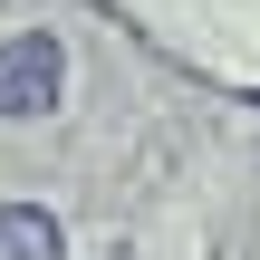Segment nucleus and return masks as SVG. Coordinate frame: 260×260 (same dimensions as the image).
Masks as SVG:
<instances>
[{
    "instance_id": "obj_1",
    "label": "nucleus",
    "mask_w": 260,
    "mask_h": 260,
    "mask_svg": "<svg viewBox=\"0 0 260 260\" xmlns=\"http://www.w3.org/2000/svg\"><path fill=\"white\" fill-rule=\"evenodd\" d=\"M58 39L48 29H19V39H0V116H48L58 106Z\"/></svg>"
},
{
    "instance_id": "obj_2",
    "label": "nucleus",
    "mask_w": 260,
    "mask_h": 260,
    "mask_svg": "<svg viewBox=\"0 0 260 260\" xmlns=\"http://www.w3.org/2000/svg\"><path fill=\"white\" fill-rule=\"evenodd\" d=\"M0 260H68V241L39 203H0Z\"/></svg>"
}]
</instances>
